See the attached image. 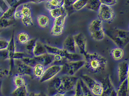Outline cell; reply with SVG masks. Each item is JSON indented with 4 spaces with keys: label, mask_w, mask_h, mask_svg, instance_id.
Segmentation results:
<instances>
[{
    "label": "cell",
    "mask_w": 129,
    "mask_h": 96,
    "mask_svg": "<svg viewBox=\"0 0 129 96\" xmlns=\"http://www.w3.org/2000/svg\"><path fill=\"white\" fill-rule=\"evenodd\" d=\"M11 96H28L27 88L26 85L16 88L11 93Z\"/></svg>",
    "instance_id": "obj_27"
},
{
    "label": "cell",
    "mask_w": 129,
    "mask_h": 96,
    "mask_svg": "<svg viewBox=\"0 0 129 96\" xmlns=\"http://www.w3.org/2000/svg\"><path fill=\"white\" fill-rule=\"evenodd\" d=\"M101 4L100 0H88L86 7L91 11L98 12Z\"/></svg>",
    "instance_id": "obj_23"
},
{
    "label": "cell",
    "mask_w": 129,
    "mask_h": 96,
    "mask_svg": "<svg viewBox=\"0 0 129 96\" xmlns=\"http://www.w3.org/2000/svg\"><path fill=\"white\" fill-rule=\"evenodd\" d=\"M84 59L77 61L67 62L62 65L61 71L59 74L69 76H74L77 72L84 67Z\"/></svg>",
    "instance_id": "obj_4"
},
{
    "label": "cell",
    "mask_w": 129,
    "mask_h": 96,
    "mask_svg": "<svg viewBox=\"0 0 129 96\" xmlns=\"http://www.w3.org/2000/svg\"><path fill=\"white\" fill-rule=\"evenodd\" d=\"M98 19L102 22L110 23L114 20L115 14L112 7L101 4L98 11Z\"/></svg>",
    "instance_id": "obj_7"
},
{
    "label": "cell",
    "mask_w": 129,
    "mask_h": 96,
    "mask_svg": "<svg viewBox=\"0 0 129 96\" xmlns=\"http://www.w3.org/2000/svg\"><path fill=\"white\" fill-rule=\"evenodd\" d=\"M9 41L6 39L0 38V51L6 50L8 46Z\"/></svg>",
    "instance_id": "obj_36"
},
{
    "label": "cell",
    "mask_w": 129,
    "mask_h": 96,
    "mask_svg": "<svg viewBox=\"0 0 129 96\" xmlns=\"http://www.w3.org/2000/svg\"><path fill=\"white\" fill-rule=\"evenodd\" d=\"M9 71L4 69L3 68L0 67V80L2 79L6 75H9Z\"/></svg>",
    "instance_id": "obj_39"
},
{
    "label": "cell",
    "mask_w": 129,
    "mask_h": 96,
    "mask_svg": "<svg viewBox=\"0 0 129 96\" xmlns=\"http://www.w3.org/2000/svg\"><path fill=\"white\" fill-rule=\"evenodd\" d=\"M67 16L68 14L67 12L62 16L54 19V21L53 22V25L57 26L59 27H64Z\"/></svg>",
    "instance_id": "obj_30"
},
{
    "label": "cell",
    "mask_w": 129,
    "mask_h": 96,
    "mask_svg": "<svg viewBox=\"0 0 129 96\" xmlns=\"http://www.w3.org/2000/svg\"><path fill=\"white\" fill-rule=\"evenodd\" d=\"M17 8V7H16L15 5L13 6L10 7L3 13L1 17L10 20H14V19H15L14 14Z\"/></svg>",
    "instance_id": "obj_24"
},
{
    "label": "cell",
    "mask_w": 129,
    "mask_h": 96,
    "mask_svg": "<svg viewBox=\"0 0 129 96\" xmlns=\"http://www.w3.org/2000/svg\"><path fill=\"white\" fill-rule=\"evenodd\" d=\"M2 81L0 80V96H2Z\"/></svg>",
    "instance_id": "obj_45"
},
{
    "label": "cell",
    "mask_w": 129,
    "mask_h": 96,
    "mask_svg": "<svg viewBox=\"0 0 129 96\" xmlns=\"http://www.w3.org/2000/svg\"><path fill=\"white\" fill-rule=\"evenodd\" d=\"M102 4L112 7L114 6L117 3V0H100Z\"/></svg>",
    "instance_id": "obj_37"
},
{
    "label": "cell",
    "mask_w": 129,
    "mask_h": 96,
    "mask_svg": "<svg viewBox=\"0 0 129 96\" xmlns=\"http://www.w3.org/2000/svg\"><path fill=\"white\" fill-rule=\"evenodd\" d=\"M46 69V67L42 64H37L33 68V75L34 77L40 80L43 76Z\"/></svg>",
    "instance_id": "obj_19"
},
{
    "label": "cell",
    "mask_w": 129,
    "mask_h": 96,
    "mask_svg": "<svg viewBox=\"0 0 129 96\" xmlns=\"http://www.w3.org/2000/svg\"><path fill=\"white\" fill-rule=\"evenodd\" d=\"M14 67L16 68L18 74L21 75H28L31 78L34 77L33 75V68L31 67L21 60H14Z\"/></svg>",
    "instance_id": "obj_11"
},
{
    "label": "cell",
    "mask_w": 129,
    "mask_h": 96,
    "mask_svg": "<svg viewBox=\"0 0 129 96\" xmlns=\"http://www.w3.org/2000/svg\"><path fill=\"white\" fill-rule=\"evenodd\" d=\"M34 58L37 63L42 64L46 67L53 64L54 60V55L48 53Z\"/></svg>",
    "instance_id": "obj_15"
},
{
    "label": "cell",
    "mask_w": 129,
    "mask_h": 96,
    "mask_svg": "<svg viewBox=\"0 0 129 96\" xmlns=\"http://www.w3.org/2000/svg\"><path fill=\"white\" fill-rule=\"evenodd\" d=\"M129 64L126 61L120 62L118 66V74L120 83L128 78Z\"/></svg>",
    "instance_id": "obj_13"
},
{
    "label": "cell",
    "mask_w": 129,
    "mask_h": 96,
    "mask_svg": "<svg viewBox=\"0 0 129 96\" xmlns=\"http://www.w3.org/2000/svg\"><path fill=\"white\" fill-rule=\"evenodd\" d=\"M64 27H60L53 25L51 29V33L54 36H59L62 34Z\"/></svg>",
    "instance_id": "obj_31"
},
{
    "label": "cell",
    "mask_w": 129,
    "mask_h": 96,
    "mask_svg": "<svg viewBox=\"0 0 129 96\" xmlns=\"http://www.w3.org/2000/svg\"><path fill=\"white\" fill-rule=\"evenodd\" d=\"M21 12L22 24L26 27H29L34 25L32 18V13L31 7L29 4H24L18 7Z\"/></svg>",
    "instance_id": "obj_8"
},
{
    "label": "cell",
    "mask_w": 129,
    "mask_h": 96,
    "mask_svg": "<svg viewBox=\"0 0 129 96\" xmlns=\"http://www.w3.org/2000/svg\"><path fill=\"white\" fill-rule=\"evenodd\" d=\"M104 33L119 47L123 48L129 42V32L127 31L111 28L104 31Z\"/></svg>",
    "instance_id": "obj_3"
},
{
    "label": "cell",
    "mask_w": 129,
    "mask_h": 96,
    "mask_svg": "<svg viewBox=\"0 0 129 96\" xmlns=\"http://www.w3.org/2000/svg\"><path fill=\"white\" fill-rule=\"evenodd\" d=\"M46 0H31V1L35 3H40L43 2Z\"/></svg>",
    "instance_id": "obj_44"
},
{
    "label": "cell",
    "mask_w": 129,
    "mask_h": 96,
    "mask_svg": "<svg viewBox=\"0 0 129 96\" xmlns=\"http://www.w3.org/2000/svg\"><path fill=\"white\" fill-rule=\"evenodd\" d=\"M47 53V52L45 44L37 41L32 53L34 57L42 56Z\"/></svg>",
    "instance_id": "obj_18"
},
{
    "label": "cell",
    "mask_w": 129,
    "mask_h": 96,
    "mask_svg": "<svg viewBox=\"0 0 129 96\" xmlns=\"http://www.w3.org/2000/svg\"><path fill=\"white\" fill-rule=\"evenodd\" d=\"M102 22L99 19H95L92 20L89 25V31L91 37L96 41H100L105 38Z\"/></svg>",
    "instance_id": "obj_5"
},
{
    "label": "cell",
    "mask_w": 129,
    "mask_h": 96,
    "mask_svg": "<svg viewBox=\"0 0 129 96\" xmlns=\"http://www.w3.org/2000/svg\"><path fill=\"white\" fill-rule=\"evenodd\" d=\"M87 1L88 0H77L72 5V8L75 11H80L86 7Z\"/></svg>",
    "instance_id": "obj_28"
},
{
    "label": "cell",
    "mask_w": 129,
    "mask_h": 96,
    "mask_svg": "<svg viewBox=\"0 0 129 96\" xmlns=\"http://www.w3.org/2000/svg\"><path fill=\"white\" fill-rule=\"evenodd\" d=\"M79 81L82 89L83 96H97L91 92L81 79H79Z\"/></svg>",
    "instance_id": "obj_29"
},
{
    "label": "cell",
    "mask_w": 129,
    "mask_h": 96,
    "mask_svg": "<svg viewBox=\"0 0 129 96\" xmlns=\"http://www.w3.org/2000/svg\"><path fill=\"white\" fill-rule=\"evenodd\" d=\"M72 96H83L82 89H81V88L79 80L77 81L76 86L75 88V93L74 95Z\"/></svg>",
    "instance_id": "obj_38"
},
{
    "label": "cell",
    "mask_w": 129,
    "mask_h": 96,
    "mask_svg": "<svg viewBox=\"0 0 129 96\" xmlns=\"http://www.w3.org/2000/svg\"><path fill=\"white\" fill-rule=\"evenodd\" d=\"M101 83L103 92L100 96H116V91L109 75L104 78Z\"/></svg>",
    "instance_id": "obj_10"
},
{
    "label": "cell",
    "mask_w": 129,
    "mask_h": 96,
    "mask_svg": "<svg viewBox=\"0 0 129 96\" xmlns=\"http://www.w3.org/2000/svg\"><path fill=\"white\" fill-rule=\"evenodd\" d=\"M68 94L69 93H66V94H63V93H57L55 94L52 96H68Z\"/></svg>",
    "instance_id": "obj_43"
},
{
    "label": "cell",
    "mask_w": 129,
    "mask_h": 96,
    "mask_svg": "<svg viewBox=\"0 0 129 96\" xmlns=\"http://www.w3.org/2000/svg\"><path fill=\"white\" fill-rule=\"evenodd\" d=\"M14 20H10L5 18H0V29L6 28L10 27L13 23Z\"/></svg>",
    "instance_id": "obj_33"
},
{
    "label": "cell",
    "mask_w": 129,
    "mask_h": 96,
    "mask_svg": "<svg viewBox=\"0 0 129 96\" xmlns=\"http://www.w3.org/2000/svg\"><path fill=\"white\" fill-rule=\"evenodd\" d=\"M43 96H49L48 95H46V94H44V93H43Z\"/></svg>",
    "instance_id": "obj_46"
},
{
    "label": "cell",
    "mask_w": 129,
    "mask_h": 96,
    "mask_svg": "<svg viewBox=\"0 0 129 96\" xmlns=\"http://www.w3.org/2000/svg\"><path fill=\"white\" fill-rule=\"evenodd\" d=\"M28 54L23 52H16L14 53L13 55V59L14 60H21L24 57L27 56Z\"/></svg>",
    "instance_id": "obj_35"
},
{
    "label": "cell",
    "mask_w": 129,
    "mask_h": 96,
    "mask_svg": "<svg viewBox=\"0 0 129 96\" xmlns=\"http://www.w3.org/2000/svg\"><path fill=\"white\" fill-rule=\"evenodd\" d=\"M63 3V6L65 7L72 6L77 0H62Z\"/></svg>",
    "instance_id": "obj_40"
},
{
    "label": "cell",
    "mask_w": 129,
    "mask_h": 96,
    "mask_svg": "<svg viewBox=\"0 0 129 96\" xmlns=\"http://www.w3.org/2000/svg\"><path fill=\"white\" fill-rule=\"evenodd\" d=\"M63 50L71 53H76V46L73 36L69 35L65 39L63 43Z\"/></svg>",
    "instance_id": "obj_14"
},
{
    "label": "cell",
    "mask_w": 129,
    "mask_h": 96,
    "mask_svg": "<svg viewBox=\"0 0 129 96\" xmlns=\"http://www.w3.org/2000/svg\"><path fill=\"white\" fill-rule=\"evenodd\" d=\"M81 79L94 94L97 96L101 95L103 92L102 83L97 81L86 74L82 75Z\"/></svg>",
    "instance_id": "obj_6"
},
{
    "label": "cell",
    "mask_w": 129,
    "mask_h": 96,
    "mask_svg": "<svg viewBox=\"0 0 129 96\" xmlns=\"http://www.w3.org/2000/svg\"><path fill=\"white\" fill-rule=\"evenodd\" d=\"M83 56L85 61L84 66L90 73H100L103 72L107 67L108 60L98 53H90L86 52Z\"/></svg>",
    "instance_id": "obj_2"
},
{
    "label": "cell",
    "mask_w": 129,
    "mask_h": 96,
    "mask_svg": "<svg viewBox=\"0 0 129 96\" xmlns=\"http://www.w3.org/2000/svg\"><path fill=\"white\" fill-rule=\"evenodd\" d=\"M128 79L127 78L120 83L116 91V96H129Z\"/></svg>",
    "instance_id": "obj_17"
},
{
    "label": "cell",
    "mask_w": 129,
    "mask_h": 96,
    "mask_svg": "<svg viewBox=\"0 0 129 96\" xmlns=\"http://www.w3.org/2000/svg\"><path fill=\"white\" fill-rule=\"evenodd\" d=\"M37 21L38 26L42 29H46L50 24V19L46 15H40L37 17Z\"/></svg>",
    "instance_id": "obj_21"
},
{
    "label": "cell",
    "mask_w": 129,
    "mask_h": 96,
    "mask_svg": "<svg viewBox=\"0 0 129 96\" xmlns=\"http://www.w3.org/2000/svg\"><path fill=\"white\" fill-rule=\"evenodd\" d=\"M62 6L63 4L62 0H47L46 3V8L49 12Z\"/></svg>",
    "instance_id": "obj_20"
},
{
    "label": "cell",
    "mask_w": 129,
    "mask_h": 96,
    "mask_svg": "<svg viewBox=\"0 0 129 96\" xmlns=\"http://www.w3.org/2000/svg\"><path fill=\"white\" fill-rule=\"evenodd\" d=\"M13 83L16 88H19L26 85L25 80L23 76L18 74L14 76Z\"/></svg>",
    "instance_id": "obj_25"
},
{
    "label": "cell",
    "mask_w": 129,
    "mask_h": 96,
    "mask_svg": "<svg viewBox=\"0 0 129 96\" xmlns=\"http://www.w3.org/2000/svg\"><path fill=\"white\" fill-rule=\"evenodd\" d=\"M6 1L10 6V7L15 6L17 2V0H6Z\"/></svg>",
    "instance_id": "obj_41"
},
{
    "label": "cell",
    "mask_w": 129,
    "mask_h": 96,
    "mask_svg": "<svg viewBox=\"0 0 129 96\" xmlns=\"http://www.w3.org/2000/svg\"><path fill=\"white\" fill-rule=\"evenodd\" d=\"M110 55L112 58L115 61H120L124 58L125 52L122 48L116 47L111 50Z\"/></svg>",
    "instance_id": "obj_16"
},
{
    "label": "cell",
    "mask_w": 129,
    "mask_h": 96,
    "mask_svg": "<svg viewBox=\"0 0 129 96\" xmlns=\"http://www.w3.org/2000/svg\"><path fill=\"white\" fill-rule=\"evenodd\" d=\"M28 96H43V93H36L34 92H31Z\"/></svg>",
    "instance_id": "obj_42"
},
{
    "label": "cell",
    "mask_w": 129,
    "mask_h": 96,
    "mask_svg": "<svg viewBox=\"0 0 129 96\" xmlns=\"http://www.w3.org/2000/svg\"><path fill=\"white\" fill-rule=\"evenodd\" d=\"M66 13L67 11L65 7L62 6L59 8L49 11V15L51 18L53 19H55L58 17L62 16Z\"/></svg>",
    "instance_id": "obj_22"
},
{
    "label": "cell",
    "mask_w": 129,
    "mask_h": 96,
    "mask_svg": "<svg viewBox=\"0 0 129 96\" xmlns=\"http://www.w3.org/2000/svg\"><path fill=\"white\" fill-rule=\"evenodd\" d=\"M24 63L27 64L31 67L33 68L36 64L37 62L34 57H31L29 56H26L21 60Z\"/></svg>",
    "instance_id": "obj_32"
},
{
    "label": "cell",
    "mask_w": 129,
    "mask_h": 96,
    "mask_svg": "<svg viewBox=\"0 0 129 96\" xmlns=\"http://www.w3.org/2000/svg\"><path fill=\"white\" fill-rule=\"evenodd\" d=\"M37 41V39H30L29 42L25 45L26 49L28 52L33 53V50L34 49Z\"/></svg>",
    "instance_id": "obj_34"
},
{
    "label": "cell",
    "mask_w": 129,
    "mask_h": 96,
    "mask_svg": "<svg viewBox=\"0 0 129 96\" xmlns=\"http://www.w3.org/2000/svg\"><path fill=\"white\" fill-rule=\"evenodd\" d=\"M76 48H78L79 53L83 55L86 52L87 40L82 33H79L73 36Z\"/></svg>",
    "instance_id": "obj_12"
},
{
    "label": "cell",
    "mask_w": 129,
    "mask_h": 96,
    "mask_svg": "<svg viewBox=\"0 0 129 96\" xmlns=\"http://www.w3.org/2000/svg\"><path fill=\"white\" fill-rule=\"evenodd\" d=\"M17 39L21 45H26L30 40L29 35L26 32H21L17 35Z\"/></svg>",
    "instance_id": "obj_26"
},
{
    "label": "cell",
    "mask_w": 129,
    "mask_h": 96,
    "mask_svg": "<svg viewBox=\"0 0 129 96\" xmlns=\"http://www.w3.org/2000/svg\"><path fill=\"white\" fill-rule=\"evenodd\" d=\"M78 77L75 76L61 75L56 76L49 81L47 86L48 96L57 93H71L75 90Z\"/></svg>",
    "instance_id": "obj_1"
},
{
    "label": "cell",
    "mask_w": 129,
    "mask_h": 96,
    "mask_svg": "<svg viewBox=\"0 0 129 96\" xmlns=\"http://www.w3.org/2000/svg\"><path fill=\"white\" fill-rule=\"evenodd\" d=\"M62 65L53 64L46 69L45 73L40 80V82L49 81L57 76L61 71Z\"/></svg>",
    "instance_id": "obj_9"
}]
</instances>
